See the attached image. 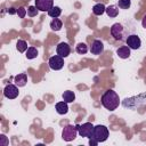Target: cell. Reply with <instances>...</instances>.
Masks as SVG:
<instances>
[{"mask_svg": "<svg viewBox=\"0 0 146 146\" xmlns=\"http://www.w3.org/2000/svg\"><path fill=\"white\" fill-rule=\"evenodd\" d=\"M100 102H102V105H103L106 110L113 112V111H115V110L119 107V105H120V97H119V95H117L114 90L108 89V90H106V91L102 95Z\"/></svg>", "mask_w": 146, "mask_h": 146, "instance_id": "cell-1", "label": "cell"}, {"mask_svg": "<svg viewBox=\"0 0 146 146\" xmlns=\"http://www.w3.org/2000/svg\"><path fill=\"white\" fill-rule=\"evenodd\" d=\"M111 35L117 41H125L129 34L127 29L121 23H114L111 26Z\"/></svg>", "mask_w": 146, "mask_h": 146, "instance_id": "cell-2", "label": "cell"}, {"mask_svg": "<svg viewBox=\"0 0 146 146\" xmlns=\"http://www.w3.org/2000/svg\"><path fill=\"white\" fill-rule=\"evenodd\" d=\"M108 136H110V131H108V129H107L106 125L98 124V125H95V127H94L91 138L96 139L98 143L105 141V140L108 138Z\"/></svg>", "mask_w": 146, "mask_h": 146, "instance_id": "cell-3", "label": "cell"}, {"mask_svg": "<svg viewBox=\"0 0 146 146\" xmlns=\"http://www.w3.org/2000/svg\"><path fill=\"white\" fill-rule=\"evenodd\" d=\"M78 127L76 125H73V124H67L63 131H62V138L65 140V141H72L76 138V135H78Z\"/></svg>", "mask_w": 146, "mask_h": 146, "instance_id": "cell-4", "label": "cell"}, {"mask_svg": "<svg viewBox=\"0 0 146 146\" xmlns=\"http://www.w3.org/2000/svg\"><path fill=\"white\" fill-rule=\"evenodd\" d=\"M78 132L81 137H86V138H91L92 135V130H94V125L90 122H86L82 124H78Z\"/></svg>", "mask_w": 146, "mask_h": 146, "instance_id": "cell-5", "label": "cell"}, {"mask_svg": "<svg viewBox=\"0 0 146 146\" xmlns=\"http://www.w3.org/2000/svg\"><path fill=\"white\" fill-rule=\"evenodd\" d=\"M48 64H49V67L54 71H58V70H62L64 67V58L59 55H54L49 58L48 60Z\"/></svg>", "mask_w": 146, "mask_h": 146, "instance_id": "cell-6", "label": "cell"}, {"mask_svg": "<svg viewBox=\"0 0 146 146\" xmlns=\"http://www.w3.org/2000/svg\"><path fill=\"white\" fill-rule=\"evenodd\" d=\"M3 95L6 98L8 99H15L18 95H19V90H18V87L16 84H13V83H9L3 89Z\"/></svg>", "mask_w": 146, "mask_h": 146, "instance_id": "cell-7", "label": "cell"}, {"mask_svg": "<svg viewBox=\"0 0 146 146\" xmlns=\"http://www.w3.org/2000/svg\"><path fill=\"white\" fill-rule=\"evenodd\" d=\"M125 42H127V46L130 49H133V50L139 49L140 46H141V40H140V38L137 34H129L127 36Z\"/></svg>", "mask_w": 146, "mask_h": 146, "instance_id": "cell-8", "label": "cell"}, {"mask_svg": "<svg viewBox=\"0 0 146 146\" xmlns=\"http://www.w3.org/2000/svg\"><path fill=\"white\" fill-rule=\"evenodd\" d=\"M35 7L39 11H49L54 7V0H35Z\"/></svg>", "mask_w": 146, "mask_h": 146, "instance_id": "cell-9", "label": "cell"}, {"mask_svg": "<svg viewBox=\"0 0 146 146\" xmlns=\"http://www.w3.org/2000/svg\"><path fill=\"white\" fill-rule=\"evenodd\" d=\"M56 52H57V55L62 56L63 58H66L71 54L70 44L66 43V42H59L57 44V47H56Z\"/></svg>", "mask_w": 146, "mask_h": 146, "instance_id": "cell-10", "label": "cell"}, {"mask_svg": "<svg viewBox=\"0 0 146 146\" xmlns=\"http://www.w3.org/2000/svg\"><path fill=\"white\" fill-rule=\"evenodd\" d=\"M103 51H104L103 42L100 40H98V39L94 40L92 43H91V47H90V52L92 55H100V54H103Z\"/></svg>", "mask_w": 146, "mask_h": 146, "instance_id": "cell-11", "label": "cell"}, {"mask_svg": "<svg viewBox=\"0 0 146 146\" xmlns=\"http://www.w3.org/2000/svg\"><path fill=\"white\" fill-rule=\"evenodd\" d=\"M130 48L128 47V46H122V47H120V48H117L116 49V55L120 57V58H122V59H127V58H129L130 57Z\"/></svg>", "mask_w": 146, "mask_h": 146, "instance_id": "cell-12", "label": "cell"}, {"mask_svg": "<svg viewBox=\"0 0 146 146\" xmlns=\"http://www.w3.org/2000/svg\"><path fill=\"white\" fill-rule=\"evenodd\" d=\"M14 82L17 87H24L27 82V75L25 73H19L14 78Z\"/></svg>", "mask_w": 146, "mask_h": 146, "instance_id": "cell-13", "label": "cell"}, {"mask_svg": "<svg viewBox=\"0 0 146 146\" xmlns=\"http://www.w3.org/2000/svg\"><path fill=\"white\" fill-rule=\"evenodd\" d=\"M55 108H56V112H57L58 114H60V115H64V114H66V113L68 112V105H67V103L64 102V100L56 103Z\"/></svg>", "mask_w": 146, "mask_h": 146, "instance_id": "cell-14", "label": "cell"}, {"mask_svg": "<svg viewBox=\"0 0 146 146\" xmlns=\"http://www.w3.org/2000/svg\"><path fill=\"white\" fill-rule=\"evenodd\" d=\"M105 13L107 14L108 17L114 18V17H116L119 15V6H116V5H110L108 7H106Z\"/></svg>", "mask_w": 146, "mask_h": 146, "instance_id": "cell-15", "label": "cell"}, {"mask_svg": "<svg viewBox=\"0 0 146 146\" xmlns=\"http://www.w3.org/2000/svg\"><path fill=\"white\" fill-rule=\"evenodd\" d=\"M62 97H63V100L66 102L67 104H68V103H73V102L75 100V94H74L73 91H71V90L64 91L63 95H62Z\"/></svg>", "mask_w": 146, "mask_h": 146, "instance_id": "cell-16", "label": "cell"}, {"mask_svg": "<svg viewBox=\"0 0 146 146\" xmlns=\"http://www.w3.org/2000/svg\"><path fill=\"white\" fill-rule=\"evenodd\" d=\"M105 10H106V7H105L104 3H96V5L92 7V13H94V15H96V16L103 15V14L105 13Z\"/></svg>", "mask_w": 146, "mask_h": 146, "instance_id": "cell-17", "label": "cell"}, {"mask_svg": "<svg viewBox=\"0 0 146 146\" xmlns=\"http://www.w3.org/2000/svg\"><path fill=\"white\" fill-rule=\"evenodd\" d=\"M63 27V22L59 18H52V21L50 22V29L52 31H59Z\"/></svg>", "mask_w": 146, "mask_h": 146, "instance_id": "cell-18", "label": "cell"}, {"mask_svg": "<svg viewBox=\"0 0 146 146\" xmlns=\"http://www.w3.org/2000/svg\"><path fill=\"white\" fill-rule=\"evenodd\" d=\"M25 56H26L27 59H34V58H36V56H38V49L35 47H29L27 50H26Z\"/></svg>", "mask_w": 146, "mask_h": 146, "instance_id": "cell-19", "label": "cell"}, {"mask_svg": "<svg viewBox=\"0 0 146 146\" xmlns=\"http://www.w3.org/2000/svg\"><path fill=\"white\" fill-rule=\"evenodd\" d=\"M16 48L19 52H24L27 50V42L25 40H22V39H18L17 42H16Z\"/></svg>", "mask_w": 146, "mask_h": 146, "instance_id": "cell-20", "label": "cell"}, {"mask_svg": "<svg viewBox=\"0 0 146 146\" xmlns=\"http://www.w3.org/2000/svg\"><path fill=\"white\" fill-rule=\"evenodd\" d=\"M62 14V9L58 7V6H54L49 11H48V15L52 18H58L59 15Z\"/></svg>", "mask_w": 146, "mask_h": 146, "instance_id": "cell-21", "label": "cell"}, {"mask_svg": "<svg viewBox=\"0 0 146 146\" xmlns=\"http://www.w3.org/2000/svg\"><path fill=\"white\" fill-rule=\"evenodd\" d=\"M75 50H76L78 54H80V55H84V54L88 52V46H87L84 42H80V43L76 44Z\"/></svg>", "mask_w": 146, "mask_h": 146, "instance_id": "cell-22", "label": "cell"}, {"mask_svg": "<svg viewBox=\"0 0 146 146\" xmlns=\"http://www.w3.org/2000/svg\"><path fill=\"white\" fill-rule=\"evenodd\" d=\"M117 6L121 9H129L131 6V0H119Z\"/></svg>", "mask_w": 146, "mask_h": 146, "instance_id": "cell-23", "label": "cell"}, {"mask_svg": "<svg viewBox=\"0 0 146 146\" xmlns=\"http://www.w3.org/2000/svg\"><path fill=\"white\" fill-rule=\"evenodd\" d=\"M38 13H39V9H38L35 6H30V7L27 8V15H29L30 17H34V16H36Z\"/></svg>", "mask_w": 146, "mask_h": 146, "instance_id": "cell-24", "label": "cell"}, {"mask_svg": "<svg viewBox=\"0 0 146 146\" xmlns=\"http://www.w3.org/2000/svg\"><path fill=\"white\" fill-rule=\"evenodd\" d=\"M26 14H27V10H26L24 7H19V8H17V15H18L19 18H24V17L26 16Z\"/></svg>", "mask_w": 146, "mask_h": 146, "instance_id": "cell-25", "label": "cell"}, {"mask_svg": "<svg viewBox=\"0 0 146 146\" xmlns=\"http://www.w3.org/2000/svg\"><path fill=\"white\" fill-rule=\"evenodd\" d=\"M89 145L90 146H96V145H98V141L94 138H89Z\"/></svg>", "mask_w": 146, "mask_h": 146, "instance_id": "cell-26", "label": "cell"}, {"mask_svg": "<svg viewBox=\"0 0 146 146\" xmlns=\"http://www.w3.org/2000/svg\"><path fill=\"white\" fill-rule=\"evenodd\" d=\"M8 14H10V15H14V14H17V9H15V8H8Z\"/></svg>", "mask_w": 146, "mask_h": 146, "instance_id": "cell-27", "label": "cell"}, {"mask_svg": "<svg viewBox=\"0 0 146 146\" xmlns=\"http://www.w3.org/2000/svg\"><path fill=\"white\" fill-rule=\"evenodd\" d=\"M141 26L144 27V29H146V15L143 17V19H141Z\"/></svg>", "mask_w": 146, "mask_h": 146, "instance_id": "cell-28", "label": "cell"}]
</instances>
